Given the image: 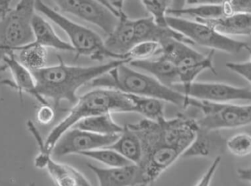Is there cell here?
<instances>
[{
  "instance_id": "cell-1",
  "label": "cell",
  "mask_w": 251,
  "mask_h": 186,
  "mask_svg": "<svg viewBox=\"0 0 251 186\" xmlns=\"http://www.w3.org/2000/svg\"><path fill=\"white\" fill-rule=\"evenodd\" d=\"M141 140L143 157L139 166L146 185L153 184L194 141L199 126L196 118L178 115L159 121L145 119L129 125Z\"/></svg>"
},
{
  "instance_id": "cell-2",
  "label": "cell",
  "mask_w": 251,
  "mask_h": 186,
  "mask_svg": "<svg viewBox=\"0 0 251 186\" xmlns=\"http://www.w3.org/2000/svg\"><path fill=\"white\" fill-rule=\"evenodd\" d=\"M57 66H43L32 69L38 93L45 99L53 102L57 109L63 100L75 104L79 97L77 91L81 87L90 84L127 60H113L101 66H74L65 64L58 57Z\"/></svg>"
},
{
  "instance_id": "cell-3",
  "label": "cell",
  "mask_w": 251,
  "mask_h": 186,
  "mask_svg": "<svg viewBox=\"0 0 251 186\" xmlns=\"http://www.w3.org/2000/svg\"><path fill=\"white\" fill-rule=\"evenodd\" d=\"M91 88H107L136 95L154 97L186 109L190 107V97L161 83L156 78L137 71L122 63L89 84Z\"/></svg>"
},
{
  "instance_id": "cell-4",
  "label": "cell",
  "mask_w": 251,
  "mask_h": 186,
  "mask_svg": "<svg viewBox=\"0 0 251 186\" xmlns=\"http://www.w3.org/2000/svg\"><path fill=\"white\" fill-rule=\"evenodd\" d=\"M113 112H134L132 102L127 93L101 88L90 91L78 98L69 115L53 128L45 141V150L51 153L60 137L81 119Z\"/></svg>"
},
{
  "instance_id": "cell-5",
  "label": "cell",
  "mask_w": 251,
  "mask_h": 186,
  "mask_svg": "<svg viewBox=\"0 0 251 186\" xmlns=\"http://www.w3.org/2000/svg\"><path fill=\"white\" fill-rule=\"evenodd\" d=\"M35 9L66 32L70 40L71 44L75 48L76 58L81 56H88L93 60L98 61H101L104 58L122 60L105 48L104 41L97 32L86 26L72 22L49 7L42 0H36Z\"/></svg>"
},
{
  "instance_id": "cell-6",
  "label": "cell",
  "mask_w": 251,
  "mask_h": 186,
  "mask_svg": "<svg viewBox=\"0 0 251 186\" xmlns=\"http://www.w3.org/2000/svg\"><path fill=\"white\" fill-rule=\"evenodd\" d=\"M36 0H19L0 21V62L4 54L15 52L18 48L35 41L32 19Z\"/></svg>"
},
{
  "instance_id": "cell-7",
  "label": "cell",
  "mask_w": 251,
  "mask_h": 186,
  "mask_svg": "<svg viewBox=\"0 0 251 186\" xmlns=\"http://www.w3.org/2000/svg\"><path fill=\"white\" fill-rule=\"evenodd\" d=\"M166 23L168 26L182 34L193 44L211 50H218L230 54H237L242 51L251 53L249 44L222 35L206 23L170 15H167Z\"/></svg>"
},
{
  "instance_id": "cell-8",
  "label": "cell",
  "mask_w": 251,
  "mask_h": 186,
  "mask_svg": "<svg viewBox=\"0 0 251 186\" xmlns=\"http://www.w3.org/2000/svg\"><path fill=\"white\" fill-rule=\"evenodd\" d=\"M190 106L200 112L196 121L199 128L205 131L231 129L251 124V104L213 103L191 97Z\"/></svg>"
},
{
  "instance_id": "cell-9",
  "label": "cell",
  "mask_w": 251,
  "mask_h": 186,
  "mask_svg": "<svg viewBox=\"0 0 251 186\" xmlns=\"http://www.w3.org/2000/svg\"><path fill=\"white\" fill-rule=\"evenodd\" d=\"M159 44L160 54L169 59L178 69L180 85H190L206 70L217 74L213 64L215 50H211L207 55H204L193 49L189 44L174 38H170Z\"/></svg>"
},
{
  "instance_id": "cell-10",
  "label": "cell",
  "mask_w": 251,
  "mask_h": 186,
  "mask_svg": "<svg viewBox=\"0 0 251 186\" xmlns=\"http://www.w3.org/2000/svg\"><path fill=\"white\" fill-rule=\"evenodd\" d=\"M119 136L120 134L101 135L72 128L57 140L51 151V156L60 158L72 154L79 155L88 150L109 147L118 140Z\"/></svg>"
},
{
  "instance_id": "cell-11",
  "label": "cell",
  "mask_w": 251,
  "mask_h": 186,
  "mask_svg": "<svg viewBox=\"0 0 251 186\" xmlns=\"http://www.w3.org/2000/svg\"><path fill=\"white\" fill-rule=\"evenodd\" d=\"M174 89L187 97L213 103H230L234 100L251 101V90L220 82H193L190 85H176Z\"/></svg>"
},
{
  "instance_id": "cell-12",
  "label": "cell",
  "mask_w": 251,
  "mask_h": 186,
  "mask_svg": "<svg viewBox=\"0 0 251 186\" xmlns=\"http://www.w3.org/2000/svg\"><path fill=\"white\" fill-rule=\"evenodd\" d=\"M88 167L95 174L101 186H146L143 171L139 165L100 168L91 163Z\"/></svg>"
},
{
  "instance_id": "cell-13",
  "label": "cell",
  "mask_w": 251,
  "mask_h": 186,
  "mask_svg": "<svg viewBox=\"0 0 251 186\" xmlns=\"http://www.w3.org/2000/svg\"><path fill=\"white\" fill-rule=\"evenodd\" d=\"M1 61L4 63V67L10 70L13 79V82L4 81V84L18 91L22 97V93H25L30 94L41 104L50 103L47 99L38 93L32 72L25 65L16 60L14 52L6 53L1 57Z\"/></svg>"
},
{
  "instance_id": "cell-14",
  "label": "cell",
  "mask_w": 251,
  "mask_h": 186,
  "mask_svg": "<svg viewBox=\"0 0 251 186\" xmlns=\"http://www.w3.org/2000/svg\"><path fill=\"white\" fill-rule=\"evenodd\" d=\"M76 16L100 27L107 35L119 22V16L97 0H81Z\"/></svg>"
},
{
  "instance_id": "cell-15",
  "label": "cell",
  "mask_w": 251,
  "mask_h": 186,
  "mask_svg": "<svg viewBox=\"0 0 251 186\" xmlns=\"http://www.w3.org/2000/svg\"><path fill=\"white\" fill-rule=\"evenodd\" d=\"M170 38L178 40L189 45H194L190 39L170 26L158 24L152 16L134 21L135 44L143 41H154L160 44Z\"/></svg>"
},
{
  "instance_id": "cell-16",
  "label": "cell",
  "mask_w": 251,
  "mask_h": 186,
  "mask_svg": "<svg viewBox=\"0 0 251 186\" xmlns=\"http://www.w3.org/2000/svg\"><path fill=\"white\" fill-rule=\"evenodd\" d=\"M107 36L104 41L105 48L122 60H128L126 54L135 45L134 21L128 19L124 11L121 12L119 23Z\"/></svg>"
},
{
  "instance_id": "cell-17",
  "label": "cell",
  "mask_w": 251,
  "mask_h": 186,
  "mask_svg": "<svg viewBox=\"0 0 251 186\" xmlns=\"http://www.w3.org/2000/svg\"><path fill=\"white\" fill-rule=\"evenodd\" d=\"M128 64L133 69L147 72L161 83L170 88H173L179 84L178 69L169 59L162 54L153 60L150 58L131 60Z\"/></svg>"
},
{
  "instance_id": "cell-18",
  "label": "cell",
  "mask_w": 251,
  "mask_h": 186,
  "mask_svg": "<svg viewBox=\"0 0 251 186\" xmlns=\"http://www.w3.org/2000/svg\"><path fill=\"white\" fill-rule=\"evenodd\" d=\"M206 23L226 36H251V13H235L229 16L213 19H196Z\"/></svg>"
},
{
  "instance_id": "cell-19",
  "label": "cell",
  "mask_w": 251,
  "mask_h": 186,
  "mask_svg": "<svg viewBox=\"0 0 251 186\" xmlns=\"http://www.w3.org/2000/svg\"><path fill=\"white\" fill-rule=\"evenodd\" d=\"M32 26L35 36V41L32 42L34 44L60 51H75L73 46L63 41L55 33L51 24L38 13H34Z\"/></svg>"
},
{
  "instance_id": "cell-20",
  "label": "cell",
  "mask_w": 251,
  "mask_h": 186,
  "mask_svg": "<svg viewBox=\"0 0 251 186\" xmlns=\"http://www.w3.org/2000/svg\"><path fill=\"white\" fill-rule=\"evenodd\" d=\"M51 178L60 186H90L91 183L86 177L73 166L58 163L50 156L47 159L46 168Z\"/></svg>"
},
{
  "instance_id": "cell-21",
  "label": "cell",
  "mask_w": 251,
  "mask_h": 186,
  "mask_svg": "<svg viewBox=\"0 0 251 186\" xmlns=\"http://www.w3.org/2000/svg\"><path fill=\"white\" fill-rule=\"evenodd\" d=\"M107 147L119 152L134 164L140 165L143 160V150L141 140L135 131L128 125L125 127L118 140Z\"/></svg>"
},
{
  "instance_id": "cell-22",
  "label": "cell",
  "mask_w": 251,
  "mask_h": 186,
  "mask_svg": "<svg viewBox=\"0 0 251 186\" xmlns=\"http://www.w3.org/2000/svg\"><path fill=\"white\" fill-rule=\"evenodd\" d=\"M72 128H79L101 135L119 134L125 128L115 122L112 113L101 114L84 118L76 122Z\"/></svg>"
},
{
  "instance_id": "cell-23",
  "label": "cell",
  "mask_w": 251,
  "mask_h": 186,
  "mask_svg": "<svg viewBox=\"0 0 251 186\" xmlns=\"http://www.w3.org/2000/svg\"><path fill=\"white\" fill-rule=\"evenodd\" d=\"M223 141H225L218 134V131H205L199 128L194 141L183 156L196 157L209 156L215 147V144H222Z\"/></svg>"
},
{
  "instance_id": "cell-24",
  "label": "cell",
  "mask_w": 251,
  "mask_h": 186,
  "mask_svg": "<svg viewBox=\"0 0 251 186\" xmlns=\"http://www.w3.org/2000/svg\"><path fill=\"white\" fill-rule=\"evenodd\" d=\"M128 94V93H127ZM134 106V112L140 114L146 119L159 121L164 116V103L154 97L128 94Z\"/></svg>"
},
{
  "instance_id": "cell-25",
  "label": "cell",
  "mask_w": 251,
  "mask_h": 186,
  "mask_svg": "<svg viewBox=\"0 0 251 186\" xmlns=\"http://www.w3.org/2000/svg\"><path fill=\"white\" fill-rule=\"evenodd\" d=\"M167 15L180 17L188 16L194 19H213L225 16L222 4H201L193 7H184L179 10L168 9Z\"/></svg>"
},
{
  "instance_id": "cell-26",
  "label": "cell",
  "mask_w": 251,
  "mask_h": 186,
  "mask_svg": "<svg viewBox=\"0 0 251 186\" xmlns=\"http://www.w3.org/2000/svg\"><path fill=\"white\" fill-rule=\"evenodd\" d=\"M79 155L97 161L108 167H117L133 164L132 162L126 159L125 156H122L119 152L110 147L88 150L82 152Z\"/></svg>"
},
{
  "instance_id": "cell-27",
  "label": "cell",
  "mask_w": 251,
  "mask_h": 186,
  "mask_svg": "<svg viewBox=\"0 0 251 186\" xmlns=\"http://www.w3.org/2000/svg\"><path fill=\"white\" fill-rule=\"evenodd\" d=\"M16 52L20 53V62L29 70L43 67L45 64V47L32 44L18 48Z\"/></svg>"
},
{
  "instance_id": "cell-28",
  "label": "cell",
  "mask_w": 251,
  "mask_h": 186,
  "mask_svg": "<svg viewBox=\"0 0 251 186\" xmlns=\"http://www.w3.org/2000/svg\"><path fill=\"white\" fill-rule=\"evenodd\" d=\"M161 46L154 41H143L137 43L126 54L129 61L134 60H146L156 55H160Z\"/></svg>"
},
{
  "instance_id": "cell-29",
  "label": "cell",
  "mask_w": 251,
  "mask_h": 186,
  "mask_svg": "<svg viewBox=\"0 0 251 186\" xmlns=\"http://www.w3.org/2000/svg\"><path fill=\"white\" fill-rule=\"evenodd\" d=\"M153 17L156 23L161 26H168L166 23L167 12L170 9L172 0H140Z\"/></svg>"
},
{
  "instance_id": "cell-30",
  "label": "cell",
  "mask_w": 251,
  "mask_h": 186,
  "mask_svg": "<svg viewBox=\"0 0 251 186\" xmlns=\"http://www.w3.org/2000/svg\"><path fill=\"white\" fill-rule=\"evenodd\" d=\"M226 146L230 153L239 157H244L251 154V135L238 134L226 141Z\"/></svg>"
},
{
  "instance_id": "cell-31",
  "label": "cell",
  "mask_w": 251,
  "mask_h": 186,
  "mask_svg": "<svg viewBox=\"0 0 251 186\" xmlns=\"http://www.w3.org/2000/svg\"><path fill=\"white\" fill-rule=\"evenodd\" d=\"M227 69L247 80L251 85V62H228L226 64Z\"/></svg>"
},
{
  "instance_id": "cell-32",
  "label": "cell",
  "mask_w": 251,
  "mask_h": 186,
  "mask_svg": "<svg viewBox=\"0 0 251 186\" xmlns=\"http://www.w3.org/2000/svg\"><path fill=\"white\" fill-rule=\"evenodd\" d=\"M55 110L54 106H51L50 103L41 104V107L37 111V120L42 125H49L52 122L55 117Z\"/></svg>"
},
{
  "instance_id": "cell-33",
  "label": "cell",
  "mask_w": 251,
  "mask_h": 186,
  "mask_svg": "<svg viewBox=\"0 0 251 186\" xmlns=\"http://www.w3.org/2000/svg\"><path fill=\"white\" fill-rule=\"evenodd\" d=\"M221 162V156H218L215 158V160L212 162L209 169L205 172L204 175L199 180L196 186H210L212 178L215 176L218 167Z\"/></svg>"
},
{
  "instance_id": "cell-34",
  "label": "cell",
  "mask_w": 251,
  "mask_h": 186,
  "mask_svg": "<svg viewBox=\"0 0 251 186\" xmlns=\"http://www.w3.org/2000/svg\"><path fill=\"white\" fill-rule=\"evenodd\" d=\"M61 11L76 16L81 0H52Z\"/></svg>"
},
{
  "instance_id": "cell-35",
  "label": "cell",
  "mask_w": 251,
  "mask_h": 186,
  "mask_svg": "<svg viewBox=\"0 0 251 186\" xmlns=\"http://www.w3.org/2000/svg\"><path fill=\"white\" fill-rule=\"evenodd\" d=\"M234 13H251V0H229Z\"/></svg>"
},
{
  "instance_id": "cell-36",
  "label": "cell",
  "mask_w": 251,
  "mask_h": 186,
  "mask_svg": "<svg viewBox=\"0 0 251 186\" xmlns=\"http://www.w3.org/2000/svg\"><path fill=\"white\" fill-rule=\"evenodd\" d=\"M226 0H187L186 4L196 6L201 4H222Z\"/></svg>"
},
{
  "instance_id": "cell-37",
  "label": "cell",
  "mask_w": 251,
  "mask_h": 186,
  "mask_svg": "<svg viewBox=\"0 0 251 186\" xmlns=\"http://www.w3.org/2000/svg\"><path fill=\"white\" fill-rule=\"evenodd\" d=\"M237 172L241 181H247L251 185V166L249 168H239Z\"/></svg>"
},
{
  "instance_id": "cell-38",
  "label": "cell",
  "mask_w": 251,
  "mask_h": 186,
  "mask_svg": "<svg viewBox=\"0 0 251 186\" xmlns=\"http://www.w3.org/2000/svg\"><path fill=\"white\" fill-rule=\"evenodd\" d=\"M13 0H0V21L10 10V4Z\"/></svg>"
},
{
  "instance_id": "cell-39",
  "label": "cell",
  "mask_w": 251,
  "mask_h": 186,
  "mask_svg": "<svg viewBox=\"0 0 251 186\" xmlns=\"http://www.w3.org/2000/svg\"><path fill=\"white\" fill-rule=\"evenodd\" d=\"M187 0H172L171 7V10H179L184 8L186 5Z\"/></svg>"
},
{
  "instance_id": "cell-40",
  "label": "cell",
  "mask_w": 251,
  "mask_h": 186,
  "mask_svg": "<svg viewBox=\"0 0 251 186\" xmlns=\"http://www.w3.org/2000/svg\"><path fill=\"white\" fill-rule=\"evenodd\" d=\"M116 10L119 12L123 11V6L125 0H107Z\"/></svg>"
},
{
  "instance_id": "cell-41",
  "label": "cell",
  "mask_w": 251,
  "mask_h": 186,
  "mask_svg": "<svg viewBox=\"0 0 251 186\" xmlns=\"http://www.w3.org/2000/svg\"><path fill=\"white\" fill-rule=\"evenodd\" d=\"M97 1H100V2L104 4V5L107 6V7H108V8H110L112 11L114 12V13H116L118 16H120L121 12H119V10H116V9L115 8V7H113V6L112 5V4H110V3L107 0H97Z\"/></svg>"
},
{
  "instance_id": "cell-42",
  "label": "cell",
  "mask_w": 251,
  "mask_h": 186,
  "mask_svg": "<svg viewBox=\"0 0 251 186\" xmlns=\"http://www.w3.org/2000/svg\"><path fill=\"white\" fill-rule=\"evenodd\" d=\"M249 61H251V53L250 60H249Z\"/></svg>"
}]
</instances>
